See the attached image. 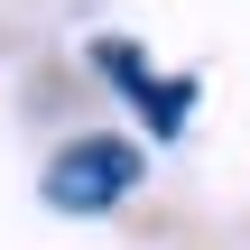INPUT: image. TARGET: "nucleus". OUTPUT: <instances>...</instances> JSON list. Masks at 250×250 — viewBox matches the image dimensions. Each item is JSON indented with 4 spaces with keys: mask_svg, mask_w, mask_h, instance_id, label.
Here are the masks:
<instances>
[{
    "mask_svg": "<svg viewBox=\"0 0 250 250\" xmlns=\"http://www.w3.org/2000/svg\"><path fill=\"white\" fill-rule=\"evenodd\" d=\"M46 204L56 213H111V204H130V186H139V148L130 139H65L56 158H46Z\"/></svg>",
    "mask_w": 250,
    "mask_h": 250,
    "instance_id": "obj_1",
    "label": "nucleus"
},
{
    "mask_svg": "<svg viewBox=\"0 0 250 250\" xmlns=\"http://www.w3.org/2000/svg\"><path fill=\"white\" fill-rule=\"evenodd\" d=\"M93 65H102V74L139 102V121H148V130H167V139H176V130L195 121V83H186V74H176V83H167V74H148L130 37H102V46H93Z\"/></svg>",
    "mask_w": 250,
    "mask_h": 250,
    "instance_id": "obj_2",
    "label": "nucleus"
}]
</instances>
